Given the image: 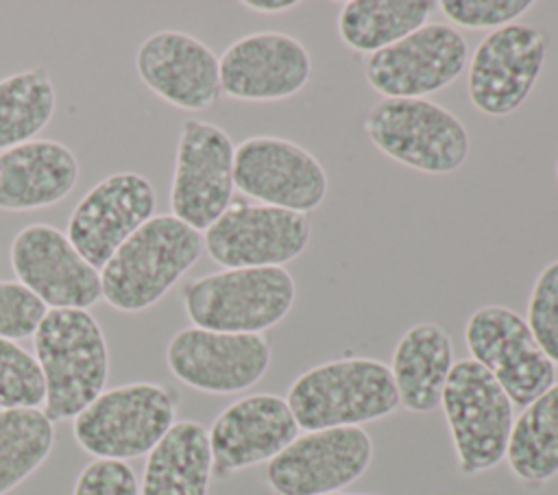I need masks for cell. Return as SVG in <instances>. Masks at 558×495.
I'll list each match as a JSON object with an SVG mask.
<instances>
[{
	"label": "cell",
	"mask_w": 558,
	"mask_h": 495,
	"mask_svg": "<svg viewBox=\"0 0 558 495\" xmlns=\"http://www.w3.org/2000/svg\"><path fill=\"white\" fill-rule=\"evenodd\" d=\"M33 349L46 382V416L68 421L81 414L109 379V347L89 310H48Z\"/></svg>",
	"instance_id": "cell-1"
},
{
	"label": "cell",
	"mask_w": 558,
	"mask_h": 495,
	"mask_svg": "<svg viewBox=\"0 0 558 495\" xmlns=\"http://www.w3.org/2000/svg\"><path fill=\"white\" fill-rule=\"evenodd\" d=\"M203 233L172 214L146 220L100 268L102 299L118 312H142L198 262Z\"/></svg>",
	"instance_id": "cell-2"
},
{
	"label": "cell",
	"mask_w": 558,
	"mask_h": 495,
	"mask_svg": "<svg viewBox=\"0 0 558 495\" xmlns=\"http://www.w3.org/2000/svg\"><path fill=\"white\" fill-rule=\"evenodd\" d=\"M301 430L362 427L397 412L390 366L375 358H338L310 366L286 397Z\"/></svg>",
	"instance_id": "cell-3"
},
{
	"label": "cell",
	"mask_w": 558,
	"mask_h": 495,
	"mask_svg": "<svg viewBox=\"0 0 558 495\" xmlns=\"http://www.w3.org/2000/svg\"><path fill=\"white\" fill-rule=\"evenodd\" d=\"M294 299V277L281 266L222 268L181 288L190 323L227 334H264L290 314Z\"/></svg>",
	"instance_id": "cell-4"
},
{
	"label": "cell",
	"mask_w": 558,
	"mask_h": 495,
	"mask_svg": "<svg viewBox=\"0 0 558 495\" xmlns=\"http://www.w3.org/2000/svg\"><path fill=\"white\" fill-rule=\"evenodd\" d=\"M179 393L157 382H129L102 390L74 416L72 434L83 451L102 460L146 456L177 423Z\"/></svg>",
	"instance_id": "cell-5"
},
{
	"label": "cell",
	"mask_w": 558,
	"mask_h": 495,
	"mask_svg": "<svg viewBox=\"0 0 558 495\" xmlns=\"http://www.w3.org/2000/svg\"><path fill=\"white\" fill-rule=\"evenodd\" d=\"M371 144L392 161L425 174L462 168L471 137L462 120L429 98H381L364 116Z\"/></svg>",
	"instance_id": "cell-6"
},
{
	"label": "cell",
	"mask_w": 558,
	"mask_h": 495,
	"mask_svg": "<svg viewBox=\"0 0 558 495\" xmlns=\"http://www.w3.org/2000/svg\"><path fill=\"white\" fill-rule=\"evenodd\" d=\"M440 408L460 473L477 475L506 458L514 406L499 382L473 358L453 362Z\"/></svg>",
	"instance_id": "cell-7"
},
{
	"label": "cell",
	"mask_w": 558,
	"mask_h": 495,
	"mask_svg": "<svg viewBox=\"0 0 558 495\" xmlns=\"http://www.w3.org/2000/svg\"><path fill=\"white\" fill-rule=\"evenodd\" d=\"M235 146L229 133L207 120L181 124L170 183L172 216L196 231L214 225L231 205Z\"/></svg>",
	"instance_id": "cell-8"
},
{
	"label": "cell",
	"mask_w": 558,
	"mask_h": 495,
	"mask_svg": "<svg viewBox=\"0 0 558 495\" xmlns=\"http://www.w3.org/2000/svg\"><path fill=\"white\" fill-rule=\"evenodd\" d=\"M464 342L512 406L525 408L556 384V364L538 347L525 318L506 305L477 307L466 318Z\"/></svg>",
	"instance_id": "cell-9"
},
{
	"label": "cell",
	"mask_w": 558,
	"mask_h": 495,
	"mask_svg": "<svg viewBox=\"0 0 558 495\" xmlns=\"http://www.w3.org/2000/svg\"><path fill=\"white\" fill-rule=\"evenodd\" d=\"M310 238L305 214L235 201L205 229L203 246L222 268H283L307 249Z\"/></svg>",
	"instance_id": "cell-10"
},
{
	"label": "cell",
	"mask_w": 558,
	"mask_h": 495,
	"mask_svg": "<svg viewBox=\"0 0 558 495\" xmlns=\"http://www.w3.org/2000/svg\"><path fill=\"white\" fill-rule=\"evenodd\" d=\"M545 55L547 39L536 26L514 22L490 31L466 63L471 105L490 118L514 113L534 89Z\"/></svg>",
	"instance_id": "cell-11"
},
{
	"label": "cell",
	"mask_w": 558,
	"mask_h": 495,
	"mask_svg": "<svg viewBox=\"0 0 558 495\" xmlns=\"http://www.w3.org/2000/svg\"><path fill=\"white\" fill-rule=\"evenodd\" d=\"M233 183L262 205L305 216L323 205L329 188L323 164L307 148L275 135H253L235 146Z\"/></svg>",
	"instance_id": "cell-12"
},
{
	"label": "cell",
	"mask_w": 558,
	"mask_h": 495,
	"mask_svg": "<svg viewBox=\"0 0 558 495\" xmlns=\"http://www.w3.org/2000/svg\"><path fill=\"white\" fill-rule=\"evenodd\" d=\"M272 360L264 334H227L183 327L166 345V364L185 386L209 395H233L255 386Z\"/></svg>",
	"instance_id": "cell-13"
},
{
	"label": "cell",
	"mask_w": 558,
	"mask_h": 495,
	"mask_svg": "<svg viewBox=\"0 0 558 495\" xmlns=\"http://www.w3.org/2000/svg\"><path fill=\"white\" fill-rule=\"evenodd\" d=\"M469 46L458 28L427 22L364 59L366 83L384 98H425L449 87L466 68Z\"/></svg>",
	"instance_id": "cell-14"
},
{
	"label": "cell",
	"mask_w": 558,
	"mask_h": 495,
	"mask_svg": "<svg viewBox=\"0 0 558 495\" xmlns=\"http://www.w3.org/2000/svg\"><path fill=\"white\" fill-rule=\"evenodd\" d=\"M373 440L364 427H327L299 434L266 469L277 495L340 493L366 473Z\"/></svg>",
	"instance_id": "cell-15"
},
{
	"label": "cell",
	"mask_w": 558,
	"mask_h": 495,
	"mask_svg": "<svg viewBox=\"0 0 558 495\" xmlns=\"http://www.w3.org/2000/svg\"><path fill=\"white\" fill-rule=\"evenodd\" d=\"M9 262L15 281L50 310H87L102 299L100 270L52 225L22 227L11 240Z\"/></svg>",
	"instance_id": "cell-16"
},
{
	"label": "cell",
	"mask_w": 558,
	"mask_h": 495,
	"mask_svg": "<svg viewBox=\"0 0 558 495\" xmlns=\"http://www.w3.org/2000/svg\"><path fill=\"white\" fill-rule=\"evenodd\" d=\"M157 194L140 172H116L94 183L68 218V240L94 268L109 257L155 216Z\"/></svg>",
	"instance_id": "cell-17"
},
{
	"label": "cell",
	"mask_w": 558,
	"mask_h": 495,
	"mask_svg": "<svg viewBox=\"0 0 558 495\" xmlns=\"http://www.w3.org/2000/svg\"><path fill=\"white\" fill-rule=\"evenodd\" d=\"M220 92L233 100L272 102L296 96L312 76L307 48L288 33H251L218 59Z\"/></svg>",
	"instance_id": "cell-18"
},
{
	"label": "cell",
	"mask_w": 558,
	"mask_h": 495,
	"mask_svg": "<svg viewBox=\"0 0 558 495\" xmlns=\"http://www.w3.org/2000/svg\"><path fill=\"white\" fill-rule=\"evenodd\" d=\"M299 430L286 397L253 393L231 401L207 430L214 475L229 478L242 469L270 462L299 436Z\"/></svg>",
	"instance_id": "cell-19"
},
{
	"label": "cell",
	"mask_w": 558,
	"mask_h": 495,
	"mask_svg": "<svg viewBox=\"0 0 558 495\" xmlns=\"http://www.w3.org/2000/svg\"><path fill=\"white\" fill-rule=\"evenodd\" d=\"M135 72L155 96L183 111H205L222 94L218 57L183 31L148 35L135 52Z\"/></svg>",
	"instance_id": "cell-20"
},
{
	"label": "cell",
	"mask_w": 558,
	"mask_h": 495,
	"mask_svg": "<svg viewBox=\"0 0 558 495\" xmlns=\"http://www.w3.org/2000/svg\"><path fill=\"white\" fill-rule=\"evenodd\" d=\"M78 181V159L57 140H31L0 153V209L33 212L63 201Z\"/></svg>",
	"instance_id": "cell-21"
},
{
	"label": "cell",
	"mask_w": 558,
	"mask_h": 495,
	"mask_svg": "<svg viewBox=\"0 0 558 495\" xmlns=\"http://www.w3.org/2000/svg\"><path fill=\"white\" fill-rule=\"evenodd\" d=\"M451 366V336L438 323L412 325L397 340L390 362L399 406L416 414L436 410Z\"/></svg>",
	"instance_id": "cell-22"
},
{
	"label": "cell",
	"mask_w": 558,
	"mask_h": 495,
	"mask_svg": "<svg viewBox=\"0 0 558 495\" xmlns=\"http://www.w3.org/2000/svg\"><path fill=\"white\" fill-rule=\"evenodd\" d=\"M214 458L207 427L177 421L146 454L140 495H207Z\"/></svg>",
	"instance_id": "cell-23"
},
{
	"label": "cell",
	"mask_w": 558,
	"mask_h": 495,
	"mask_svg": "<svg viewBox=\"0 0 558 495\" xmlns=\"http://www.w3.org/2000/svg\"><path fill=\"white\" fill-rule=\"evenodd\" d=\"M434 9V0H347L338 35L347 48L368 57L425 26Z\"/></svg>",
	"instance_id": "cell-24"
},
{
	"label": "cell",
	"mask_w": 558,
	"mask_h": 495,
	"mask_svg": "<svg viewBox=\"0 0 558 495\" xmlns=\"http://www.w3.org/2000/svg\"><path fill=\"white\" fill-rule=\"evenodd\" d=\"M506 462L527 486H543L558 475V382L514 419Z\"/></svg>",
	"instance_id": "cell-25"
},
{
	"label": "cell",
	"mask_w": 558,
	"mask_h": 495,
	"mask_svg": "<svg viewBox=\"0 0 558 495\" xmlns=\"http://www.w3.org/2000/svg\"><path fill=\"white\" fill-rule=\"evenodd\" d=\"M57 92L44 65L0 79V153L35 140L54 116Z\"/></svg>",
	"instance_id": "cell-26"
},
{
	"label": "cell",
	"mask_w": 558,
	"mask_h": 495,
	"mask_svg": "<svg viewBox=\"0 0 558 495\" xmlns=\"http://www.w3.org/2000/svg\"><path fill=\"white\" fill-rule=\"evenodd\" d=\"M54 423L41 408L0 410V495H9L50 456Z\"/></svg>",
	"instance_id": "cell-27"
},
{
	"label": "cell",
	"mask_w": 558,
	"mask_h": 495,
	"mask_svg": "<svg viewBox=\"0 0 558 495\" xmlns=\"http://www.w3.org/2000/svg\"><path fill=\"white\" fill-rule=\"evenodd\" d=\"M46 382L39 362L20 342L0 338V410L39 408Z\"/></svg>",
	"instance_id": "cell-28"
},
{
	"label": "cell",
	"mask_w": 558,
	"mask_h": 495,
	"mask_svg": "<svg viewBox=\"0 0 558 495\" xmlns=\"http://www.w3.org/2000/svg\"><path fill=\"white\" fill-rule=\"evenodd\" d=\"M527 327L545 355L558 366V259L545 264L527 299Z\"/></svg>",
	"instance_id": "cell-29"
},
{
	"label": "cell",
	"mask_w": 558,
	"mask_h": 495,
	"mask_svg": "<svg viewBox=\"0 0 558 495\" xmlns=\"http://www.w3.org/2000/svg\"><path fill=\"white\" fill-rule=\"evenodd\" d=\"M436 7L445 17L464 28H501L514 24L525 11L534 7L532 0H442Z\"/></svg>",
	"instance_id": "cell-30"
},
{
	"label": "cell",
	"mask_w": 558,
	"mask_h": 495,
	"mask_svg": "<svg viewBox=\"0 0 558 495\" xmlns=\"http://www.w3.org/2000/svg\"><path fill=\"white\" fill-rule=\"evenodd\" d=\"M48 307L20 281H0V338L24 340L33 336Z\"/></svg>",
	"instance_id": "cell-31"
},
{
	"label": "cell",
	"mask_w": 558,
	"mask_h": 495,
	"mask_svg": "<svg viewBox=\"0 0 558 495\" xmlns=\"http://www.w3.org/2000/svg\"><path fill=\"white\" fill-rule=\"evenodd\" d=\"M72 495H140V484L126 462L96 458L78 471Z\"/></svg>",
	"instance_id": "cell-32"
},
{
	"label": "cell",
	"mask_w": 558,
	"mask_h": 495,
	"mask_svg": "<svg viewBox=\"0 0 558 495\" xmlns=\"http://www.w3.org/2000/svg\"><path fill=\"white\" fill-rule=\"evenodd\" d=\"M301 2L299 0H244L242 7L255 13H286L296 9Z\"/></svg>",
	"instance_id": "cell-33"
},
{
	"label": "cell",
	"mask_w": 558,
	"mask_h": 495,
	"mask_svg": "<svg viewBox=\"0 0 558 495\" xmlns=\"http://www.w3.org/2000/svg\"><path fill=\"white\" fill-rule=\"evenodd\" d=\"M329 495H371V493H344V491H340V493H329Z\"/></svg>",
	"instance_id": "cell-34"
},
{
	"label": "cell",
	"mask_w": 558,
	"mask_h": 495,
	"mask_svg": "<svg viewBox=\"0 0 558 495\" xmlns=\"http://www.w3.org/2000/svg\"><path fill=\"white\" fill-rule=\"evenodd\" d=\"M556 177H558V159H556Z\"/></svg>",
	"instance_id": "cell-35"
}]
</instances>
